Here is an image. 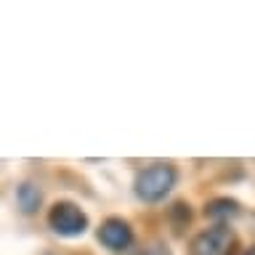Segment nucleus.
Returning <instances> with one entry per match:
<instances>
[{
	"instance_id": "nucleus-1",
	"label": "nucleus",
	"mask_w": 255,
	"mask_h": 255,
	"mask_svg": "<svg viewBox=\"0 0 255 255\" xmlns=\"http://www.w3.org/2000/svg\"><path fill=\"white\" fill-rule=\"evenodd\" d=\"M173 186H175V167L165 165V162L146 167L135 178V194L143 202H159V199H165L170 194Z\"/></svg>"
},
{
	"instance_id": "nucleus-2",
	"label": "nucleus",
	"mask_w": 255,
	"mask_h": 255,
	"mask_svg": "<svg viewBox=\"0 0 255 255\" xmlns=\"http://www.w3.org/2000/svg\"><path fill=\"white\" fill-rule=\"evenodd\" d=\"M234 247H237L234 231L221 223V226L207 229V231L194 237L191 255H234Z\"/></svg>"
},
{
	"instance_id": "nucleus-3",
	"label": "nucleus",
	"mask_w": 255,
	"mask_h": 255,
	"mask_svg": "<svg viewBox=\"0 0 255 255\" xmlns=\"http://www.w3.org/2000/svg\"><path fill=\"white\" fill-rule=\"evenodd\" d=\"M48 223L59 237H80L88 229V215L72 202H56L48 215Z\"/></svg>"
},
{
	"instance_id": "nucleus-4",
	"label": "nucleus",
	"mask_w": 255,
	"mask_h": 255,
	"mask_svg": "<svg viewBox=\"0 0 255 255\" xmlns=\"http://www.w3.org/2000/svg\"><path fill=\"white\" fill-rule=\"evenodd\" d=\"M99 239L109 250H128L133 242V231L123 218H107L99 229Z\"/></svg>"
},
{
	"instance_id": "nucleus-5",
	"label": "nucleus",
	"mask_w": 255,
	"mask_h": 255,
	"mask_svg": "<svg viewBox=\"0 0 255 255\" xmlns=\"http://www.w3.org/2000/svg\"><path fill=\"white\" fill-rule=\"evenodd\" d=\"M16 202H19V207L24 213H35L40 202H43V191H40L35 183H21L19 189H16Z\"/></svg>"
},
{
	"instance_id": "nucleus-6",
	"label": "nucleus",
	"mask_w": 255,
	"mask_h": 255,
	"mask_svg": "<svg viewBox=\"0 0 255 255\" xmlns=\"http://www.w3.org/2000/svg\"><path fill=\"white\" fill-rule=\"evenodd\" d=\"M205 213L210 215V218L223 221V218H231V215H237V213H239V205L234 202V199H213V202L205 207Z\"/></svg>"
},
{
	"instance_id": "nucleus-7",
	"label": "nucleus",
	"mask_w": 255,
	"mask_h": 255,
	"mask_svg": "<svg viewBox=\"0 0 255 255\" xmlns=\"http://www.w3.org/2000/svg\"><path fill=\"white\" fill-rule=\"evenodd\" d=\"M143 255H170V253H167V247H162V245H154V247H149V250L143 253Z\"/></svg>"
},
{
	"instance_id": "nucleus-8",
	"label": "nucleus",
	"mask_w": 255,
	"mask_h": 255,
	"mask_svg": "<svg viewBox=\"0 0 255 255\" xmlns=\"http://www.w3.org/2000/svg\"><path fill=\"white\" fill-rule=\"evenodd\" d=\"M245 255H255V247H253V250H247V253H245Z\"/></svg>"
}]
</instances>
